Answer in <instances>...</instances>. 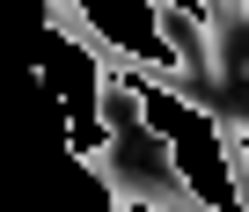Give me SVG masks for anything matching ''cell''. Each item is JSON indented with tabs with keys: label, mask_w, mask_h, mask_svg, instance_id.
Returning <instances> with one entry per match:
<instances>
[{
	"label": "cell",
	"mask_w": 249,
	"mask_h": 212,
	"mask_svg": "<svg viewBox=\"0 0 249 212\" xmlns=\"http://www.w3.org/2000/svg\"><path fill=\"white\" fill-rule=\"evenodd\" d=\"M147 15H154V37L169 44V59L191 73V81H220V37H213V15H191L176 8V0H147Z\"/></svg>",
	"instance_id": "cell-1"
},
{
	"label": "cell",
	"mask_w": 249,
	"mask_h": 212,
	"mask_svg": "<svg viewBox=\"0 0 249 212\" xmlns=\"http://www.w3.org/2000/svg\"><path fill=\"white\" fill-rule=\"evenodd\" d=\"M95 117H103V132H110V139L140 132V117H147V88H140L132 73L103 66V73H95Z\"/></svg>",
	"instance_id": "cell-2"
},
{
	"label": "cell",
	"mask_w": 249,
	"mask_h": 212,
	"mask_svg": "<svg viewBox=\"0 0 249 212\" xmlns=\"http://www.w3.org/2000/svg\"><path fill=\"white\" fill-rule=\"evenodd\" d=\"M227 15H249V0H227Z\"/></svg>",
	"instance_id": "cell-3"
},
{
	"label": "cell",
	"mask_w": 249,
	"mask_h": 212,
	"mask_svg": "<svg viewBox=\"0 0 249 212\" xmlns=\"http://www.w3.org/2000/svg\"><path fill=\"white\" fill-rule=\"evenodd\" d=\"M198 8H205V15H213V8H227V0H198Z\"/></svg>",
	"instance_id": "cell-4"
}]
</instances>
